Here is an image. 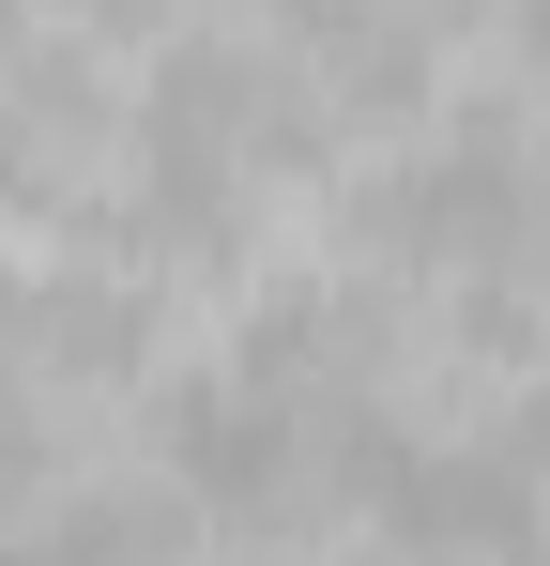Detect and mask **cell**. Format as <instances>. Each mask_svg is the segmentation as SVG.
Listing matches in <instances>:
<instances>
[{"mask_svg":"<svg viewBox=\"0 0 550 566\" xmlns=\"http://www.w3.org/2000/svg\"><path fill=\"white\" fill-rule=\"evenodd\" d=\"M15 46H31V0H0V77H15Z\"/></svg>","mask_w":550,"mask_h":566,"instance_id":"52a82bcc","label":"cell"},{"mask_svg":"<svg viewBox=\"0 0 550 566\" xmlns=\"http://www.w3.org/2000/svg\"><path fill=\"white\" fill-rule=\"evenodd\" d=\"M154 291L138 276H15L0 291V382H138Z\"/></svg>","mask_w":550,"mask_h":566,"instance_id":"7a4b0ae2","label":"cell"},{"mask_svg":"<svg viewBox=\"0 0 550 566\" xmlns=\"http://www.w3.org/2000/svg\"><path fill=\"white\" fill-rule=\"evenodd\" d=\"M382 521H398V536H520V521H536V490H520V444H505V460L444 444L429 474H382Z\"/></svg>","mask_w":550,"mask_h":566,"instance_id":"3957f363","label":"cell"},{"mask_svg":"<svg viewBox=\"0 0 550 566\" xmlns=\"http://www.w3.org/2000/svg\"><path fill=\"white\" fill-rule=\"evenodd\" d=\"M62 15H77V31H107V46H123V31H154V15H169V0H62Z\"/></svg>","mask_w":550,"mask_h":566,"instance_id":"5b68a950","label":"cell"},{"mask_svg":"<svg viewBox=\"0 0 550 566\" xmlns=\"http://www.w3.org/2000/svg\"><path fill=\"white\" fill-rule=\"evenodd\" d=\"M169 490H92V505H46V536H169Z\"/></svg>","mask_w":550,"mask_h":566,"instance_id":"277c9868","label":"cell"},{"mask_svg":"<svg viewBox=\"0 0 550 566\" xmlns=\"http://www.w3.org/2000/svg\"><path fill=\"white\" fill-rule=\"evenodd\" d=\"M505 46H520V77H550V0H505Z\"/></svg>","mask_w":550,"mask_h":566,"instance_id":"8992f818","label":"cell"},{"mask_svg":"<svg viewBox=\"0 0 550 566\" xmlns=\"http://www.w3.org/2000/svg\"><path fill=\"white\" fill-rule=\"evenodd\" d=\"M536 230V185L505 169V154H413V169H382V185L352 199V245L367 261H398V276H444V261H505Z\"/></svg>","mask_w":550,"mask_h":566,"instance_id":"6da1fadb","label":"cell"},{"mask_svg":"<svg viewBox=\"0 0 550 566\" xmlns=\"http://www.w3.org/2000/svg\"><path fill=\"white\" fill-rule=\"evenodd\" d=\"M0 521H31V505H15V490H0Z\"/></svg>","mask_w":550,"mask_h":566,"instance_id":"9c48e42d","label":"cell"},{"mask_svg":"<svg viewBox=\"0 0 550 566\" xmlns=\"http://www.w3.org/2000/svg\"><path fill=\"white\" fill-rule=\"evenodd\" d=\"M520 444H536V460H550V382H536V413H520Z\"/></svg>","mask_w":550,"mask_h":566,"instance_id":"ba28073f","label":"cell"}]
</instances>
